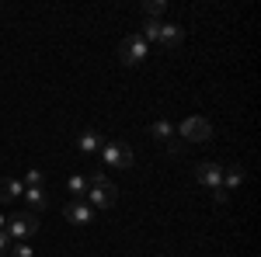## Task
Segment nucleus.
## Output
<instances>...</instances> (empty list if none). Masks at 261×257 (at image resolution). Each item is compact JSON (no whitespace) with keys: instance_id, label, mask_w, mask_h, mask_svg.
Masks as SVG:
<instances>
[{"instance_id":"1","label":"nucleus","mask_w":261,"mask_h":257,"mask_svg":"<svg viewBox=\"0 0 261 257\" xmlns=\"http://www.w3.org/2000/svg\"><path fill=\"white\" fill-rule=\"evenodd\" d=\"M115 202H119V188L105 174H91L87 178V205L91 209H112Z\"/></svg>"},{"instance_id":"2","label":"nucleus","mask_w":261,"mask_h":257,"mask_svg":"<svg viewBox=\"0 0 261 257\" xmlns=\"http://www.w3.org/2000/svg\"><path fill=\"white\" fill-rule=\"evenodd\" d=\"M181 139H188V142H209L213 139V122L202 119V115H188V119L178 125Z\"/></svg>"},{"instance_id":"3","label":"nucleus","mask_w":261,"mask_h":257,"mask_svg":"<svg viewBox=\"0 0 261 257\" xmlns=\"http://www.w3.org/2000/svg\"><path fill=\"white\" fill-rule=\"evenodd\" d=\"M146 56H150V45H146L140 35H125V39L119 42V60L125 63V66H140Z\"/></svg>"},{"instance_id":"4","label":"nucleus","mask_w":261,"mask_h":257,"mask_svg":"<svg viewBox=\"0 0 261 257\" xmlns=\"http://www.w3.org/2000/svg\"><path fill=\"white\" fill-rule=\"evenodd\" d=\"M39 233V219L35 212H14L7 219V237L11 240H24V237H35Z\"/></svg>"},{"instance_id":"5","label":"nucleus","mask_w":261,"mask_h":257,"mask_svg":"<svg viewBox=\"0 0 261 257\" xmlns=\"http://www.w3.org/2000/svg\"><path fill=\"white\" fill-rule=\"evenodd\" d=\"M101 160H105V167L129 170L136 157H133V150H129V146H122V142H105V146H101Z\"/></svg>"},{"instance_id":"6","label":"nucleus","mask_w":261,"mask_h":257,"mask_svg":"<svg viewBox=\"0 0 261 257\" xmlns=\"http://www.w3.org/2000/svg\"><path fill=\"white\" fill-rule=\"evenodd\" d=\"M195 181L216 191V188H223V167H220V163H213V160H205V163L195 167Z\"/></svg>"},{"instance_id":"7","label":"nucleus","mask_w":261,"mask_h":257,"mask_svg":"<svg viewBox=\"0 0 261 257\" xmlns=\"http://www.w3.org/2000/svg\"><path fill=\"white\" fill-rule=\"evenodd\" d=\"M63 216H66V222H73V226H87V222L94 219V209H91L87 202H77V198H73V202L63 205Z\"/></svg>"},{"instance_id":"8","label":"nucleus","mask_w":261,"mask_h":257,"mask_svg":"<svg viewBox=\"0 0 261 257\" xmlns=\"http://www.w3.org/2000/svg\"><path fill=\"white\" fill-rule=\"evenodd\" d=\"M181 39H185V28H178V24H164V21H161V35H157V45H164V49H178Z\"/></svg>"},{"instance_id":"9","label":"nucleus","mask_w":261,"mask_h":257,"mask_svg":"<svg viewBox=\"0 0 261 257\" xmlns=\"http://www.w3.org/2000/svg\"><path fill=\"white\" fill-rule=\"evenodd\" d=\"M24 195V184L18 178H0V202H14Z\"/></svg>"},{"instance_id":"10","label":"nucleus","mask_w":261,"mask_h":257,"mask_svg":"<svg viewBox=\"0 0 261 257\" xmlns=\"http://www.w3.org/2000/svg\"><path fill=\"white\" fill-rule=\"evenodd\" d=\"M77 146H81L84 153H98L101 146H105V139H101L98 132H91V129H87V132H81V139H77Z\"/></svg>"},{"instance_id":"11","label":"nucleus","mask_w":261,"mask_h":257,"mask_svg":"<svg viewBox=\"0 0 261 257\" xmlns=\"http://www.w3.org/2000/svg\"><path fill=\"white\" fill-rule=\"evenodd\" d=\"M24 202L32 205V209H45L49 205V195H45V188H24Z\"/></svg>"},{"instance_id":"12","label":"nucleus","mask_w":261,"mask_h":257,"mask_svg":"<svg viewBox=\"0 0 261 257\" xmlns=\"http://www.w3.org/2000/svg\"><path fill=\"white\" fill-rule=\"evenodd\" d=\"M241 181H244V167L241 163H237V167H223V188H226V191L237 188Z\"/></svg>"},{"instance_id":"13","label":"nucleus","mask_w":261,"mask_h":257,"mask_svg":"<svg viewBox=\"0 0 261 257\" xmlns=\"http://www.w3.org/2000/svg\"><path fill=\"white\" fill-rule=\"evenodd\" d=\"M150 136H153V139H171V136H174V125L164 122V119H157L153 125H150Z\"/></svg>"},{"instance_id":"14","label":"nucleus","mask_w":261,"mask_h":257,"mask_svg":"<svg viewBox=\"0 0 261 257\" xmlns=\"http://www.w3.org/2000/svg\"><path fill=\"white\" fill-rule=\"evenodd\" d=\"M143 11H146V21H161V14L167 11V4H164V0H146Z\"/></svg>"},{"instance_id":"15","label":"nucleus","mask_w":261,"mask_h":257,"mask_svg":"<svg viewBox=\"0 0 261 257\" xmlns=\"http://www.w3.org/2000/svg\"><path fill=\"white\" fill-rule=\"evenodd\" d=\"M66 188H70L73 195H87V178H81V174H73V178L66 181Z\"/></svg>"},{"instance_id":"16","label":"nucleus","mask_w":261,"mask_h":257,"mask_svg":"<svg viewBox=\"0 0 261 257\" xmlns=\"http://www.w3.org/2000/svg\"><path fill=\"white\" fill-rule=\"evenodd\" d=\"M21 184H24V188H42V170H28Z\"/></svg>"},{"instance_id":"17","label":"nucleus","mask_w":261,"mask_h":257,"mask_svg":"<svg viewBox=\"0 0 261 257\" xmlns=\"http://www.w3.org/2000/svg\"><path fill=\"white\" fill-rule=\"evenodd\" d=\"M7 254H11V257H35V250H32L28 243H14V247H11Z\"/></svg>"},{"instance_id":"18","label":"nucleus","mask_w":261,"mask_h":257,"mask_svg":"<svg viewBox=\"0 0 261 257\" xmlns=\"http://www.w3.org/2000/svg\"><path fill=\"white\" fill-rule=\"evenodd\" d=\"M7 250H11V237H7V233H4V230H0V257L7 254Z\"/></svg>"},{"instance_id":"19","label":"nucleus","mask_w":261,"mask_h":257,"mask_svg":"<svg viewBox=\"0 0 261 257\" xmlns=\"http://www.w3.org/2000/svg\"><path fill=\"white\" fill-rule=\"evenodd\" d=\"M213 195H216V202H220V205H223V202H226V198H230V191H226V188H216V191H213Z\"/></svg>"},{"instance_id":"20","label":"nucleus","mask_w":261,"mask_h":257,"mask_svg":"<svg viewBox=\"0 0 261 257\" xmlns=\"http://www.w3.org/2000/svg\"><path fill=\"white\" fill-rule=\"evenodd\" d=\"M167 150L171 153H181V139H167Z\"/></svg>"},{"instance_id":"21","label":"nucleus","mask_w":261,"mask_h":257,"mask_svg":"<svg viewBox=\"0 0 261 257\" xmlns=\"http://www.w3.org/2000/svg\"><path fill=\"white\" fill-rule=\"evenodd\" d=\"M4 226H7V219H4V216H0V230H4Z\"/></svg>"}]
</instances>
